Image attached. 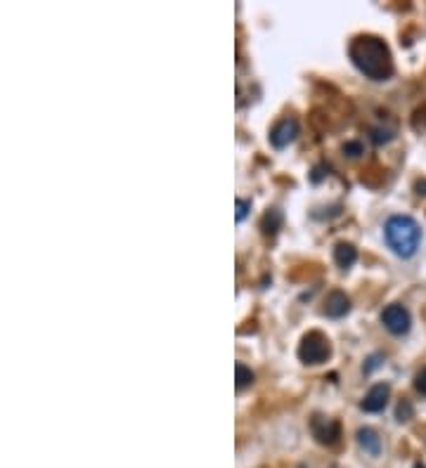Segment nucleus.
Segmentation results:
<instances>
[{
	"mask_svg": "<svg viewBox=\"0 0 426 468\" xmlns=\"http://www.w3.org/2000/svg\"><path fill=\"white\" fill-rule=\"evenodd\" d=\"M348 55H351V60L358 67L360 74H365V78H370V81L382 83L393 76V57L389 45L382 38L377 36L353 38Z\"/></svg>",
	"mask_w": 426,
	"mask_h": 468,
	"instance_id": "f257e3e1",
	"label": "nucleus"
},
{
	"mask_svg": "<svg viewBox=\"0 0 426 468\" xmlns=\"http://www.w3.org/2000/svg\"><path fill=\"white\" fill-rule=\"evenodd\" d=\"M384 237L398 258H412L422 244V227L412 216H391L384 225Z\"/></svg>",
	"mask_w": 426,
	"mask_h": 468,
	"instance_id": "f03ea898",
	"label": "nucleus"
},
{
	"mask_svg": "<svg viewBox=\"0 0 426 468\" xmlns=\"http://www.w3.org/2000/svg\"><path fill=\"white\" fill-rule=\"evenodd\" d=\"M332 355V346L320 331H311L308 336H303L299 346V360L306 364H322L327 357Z\"/></svg>",
	"mask_w": 426,
	"mask_h": 468,
	"instance_id": "7ed1b4c3",
	"label": "nucleus"
},
{
	"mask_svg": "<svg viewBox=\"0 0 426 468\" xmlns=\"http://www.w3.org/2000/svg\"><path fill=\"white\" fill-rule=\"evenodd\" d=\"M382 324L386 327V331H391L393 336L408 334L410 327H412L410 310L405 308V305H400V303H393V305H389V308H384V312H382Z\"/></svg>",
	"mask_w": 426,
	"mask_h": 468,
	"instance_id": "20e7f679",
	"label": "nucleus"
},
{
	"mask_svg": "<svg viewBox=\"0 0 426 468\" xmlns=\"http://www.w3.org/2000/svg\"><path fill=\"white\" fill-rule=\"evenodd\" d=\"M299 135V121L296 119H282L277 121L273 130H270V145L275 149H284L289 147Z\"/></svg>",
	"mask_w": 426,
	"mask_h": 468,
	"instance_id": "39448f33",
	"label": "nucleus"
},
{
	"mask_svg": "<svg viewBox=\"0 0 426 468\" xmlns=\"http://www.w3.org/2000/svg\"><path fill=\"white\" fill-rule=\"evenodd\" d=\"M389 398H391L389 383H377V386H372L370 390H367V395H365V400L360 402V407H363V412L379 414V412H384L386 405H389Z\"/></svg>",
	"mask_w": 426,
	"mask_h": 468,
	"instance_id": "423d86ee",
	"label": "nucleus"
},
{
	"mask_svg": "<svg viewBox=\"0 0 426 468\" xmlns=\"http://www.w3.org/2000/svg\"><path fill=\"white\" fill-rule=\"evenodd\" d=\"M311 426H313V435L322 442V445H334V442H339L341 428L337 421L325 419V416H315Z\"/></svg>",
	"mask_w": 426,
	"mask_h": 468,
	"instance_id": "0eeeda50",
	"label": "nucleus"
},
{
	"mask_svg": "<svg viewBox=\"0 0 426 468\" xmlns=\"http://www.w3.org/2000/svg\"><path fill=\"white\" fill-rule=\"evenodd\" d=\"M348 310H351V301H348L346 294H341V291H332V294L327 296V303H325V315L327 317L339 320V317L348 315Z\"/></svg>",
	"mask_w": 426,
	"mask_h": 468,
	"instance_id": "6e6552de",
	"label": "nucleus"
},
{
	"mask_svg": "<svg viewBox=\"0 0 426 468\" xmlns=\"http://www.w3.org/2000/svg\"><path fill=\"white\" fill-rule=\"evenodd\" d=\"M358 442L367 454H372V457H379V452H382V438H379L377 431H372V428H360Z\"/></svg>",
	"mask_w": 426,
	"mask_h": 468,
	"instance_id": "1a4fd4ad",
	"label": "nucleus"
},
{
	"mask_svg": "<svg viewBox=\"0 0 426 468\" xmlns=\"http://www.w3.org/2000/svg\"><path fill=\"white\" fill-rule=\"evenodd\" d=\"M334 260H337V265L341 270H348V268H353L355 260H358V251H355L353 244L339 242L337 249H334Z\"/></svg>",
	"mask_w": 426,
	"mask_h": 468,
	"instance_id": "9d476101",
	"label": "nucleus"
},
{
	"mask_svg": "<svg viewBox=\"0 0 426 468\" xmlns=\"http://www.w3.org/2000/svg\"><path fill=\"white\" fill-rule=\"evenodd\" d=\"M235 372H237V390H242V388H247V386L254 383V372H251L249 367H244V364H237Z\"/></svg>",
	"mask_w": 426,
	"mask_h": 468,
	"instance_id": "9b49d317",
	"label": "nucleus"
},
{
	"mask_svg": "<svg viewBox=\"0 0 426 468\" xmlns=\"http://www.w3.org/2000/svg\"><path fill=\"white\" fill-rule=\"evenodd\" d=\"M391 138H393V133L391 130H382V128H377V130H372V142L374 145H384V142H391Z\"/></svg>",
	"mask_w": 426,
	"mask_h": 468,
	"instance_id": "f8f14e48",
	"label": "nucleus"
},
{
	"mask_svg": "<svg viewBox=\"0 0 426 468\" xmlns=\"http://www.w3.org/2000/svg\"><path fill=\"white\" fill-rule=\"evenodd\" d=\"M344 154H348V156H360L363 154V145H360V142H346L344 145Z\"/></svg>",
	"mask_w": 426,
	"mask_h": 468,
	"instance_id": "ddd939ff",
	"label": "nucleus"
},
{
	"mask_svg": "<svg viewBox=\"0 0 426 468\" xmlns=\"http://www.w3.org/2000/svg\"><path fill=\"white\" fill-rule=\"evenodd\" d=\"M249 208H251V204H249V201H244V199H237V223H242V220L247 218Z\"/></svg>",
	"mask_w": 426,
	"mask_h": 468,
	"instance_id": "4468645a",
	"label": "nucleus"
},
{
	"mask_svg": "<svg viewBox=\"0 0 426 468\" xmlns=\"http://www.w3.org/2000/svg\"><path fill=\"white\" fill-rule=\"evenodd\" d=\"M415 388H417V393L426 395V369H422V372L415 376Z\"/></svg>",
	"mask_w": 426,
	"mask_h": 468,
	"instance_id": "2eb2a0df",
	"label": "nucleus"
},
{
	"mask_svg": "<svg viewBox=\"0 0 426 468\" xmlns=\"http://www.w3.org/2000/svg\"><path fill=\"white\" fill-rule=\"evenodd\" d=\"M412 414V407L405 402V405H400L398 407V421H408V416Z\"/></svg>",
	"mask_w": 426,
	"mask_h": 468,
	"instance_id": "dca6fc26",
	"label": "nucleus"
},
{
	"mask_svg": "<svg viewBox=\"0 0 426 468\" xmlns=\"http://www.w3.org/2000/svg\"><path fill=\"white\" fill-rule=\"evenodd\" d=\"M415 468H426V466H424V464H417Z\"/></svg>",
	"mask_w": 426,
	"mask_h": 468,
	"instance_id": "f3484780",
	"label": "nucleus"
}]
</instances>
